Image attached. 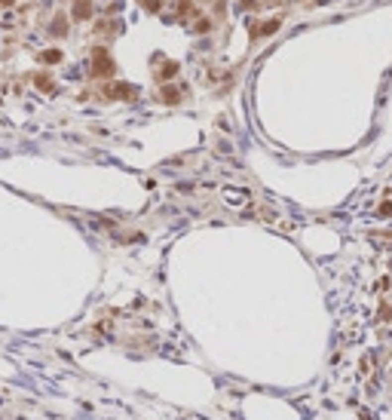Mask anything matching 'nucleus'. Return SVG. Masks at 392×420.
<instances>
[{
	"instance_id": "obj_5",
	"label": "nucleus",
	"mask_w": 392,
	"mask_h": 420,
	"mask_svg": "<svg viewBox=\"0 0 392 420\" xmlns=\"http://www.w3.org/2000/svg\"><path fill=\"white\" fill-rule=\"evenodd\" d=\"M49 34H52V37H65V34H67V19H62V15H59V19L52 22Z\"/></svg>"
},
{
	"instance_id": "obj_1",
	"label": "nucleus",
	"mask_w": 392,
	"mask_h": 420,
	"mask_svg": "<svg viewBox=\"0 0 392 420\" xmlns=\"http://www.w3.org/2000/svg\"><path fill=\"white\" fill-rule=\"evenodd\" d=\"M114 74V59H111V52L108 49H95L92 52V77H111Z\"/></svg>"
},
{
	"instance_id": "obj_3",
	"label": "nucleus",
	"mask_w": 392,
	"mask_h": 420,
	"mask_svg": "<svg viewBox=\"0 0 392 420\" xmlns=\"http://www.w3.org/2000/svg\"><path fill=\"white\" fill-rule=\"evenodd\" d=\"M74 19H80V22L92 19V3L89 0H74Z\"/></svg>"
},
{
	"instance_id": "obj_8",
	"label": "nucleus",
	"mask_w": 392,
	"mask_h": 420,
	"mask_svg": "<svg viewBox=\"0 0 392 420\" xmlns=\"http://www.w3.org/2000/svg\"><path fill=\"white\" fill-rule=\"evenodd\" d=\"M279 28V19H273V22H263L261 28H255V37H261V34H273Z\"/></svg>"
},
{
	"instance_id": "obj_9",
	"label": "nucleus",
	"mask_w": 392,
	"mask_h": 420,
	"mask_svg": "<svg viewBox=\"0 0 392 420\" xmlns=\"http://www.w3.org/2000/svg\"><path fill=\"white\" fill-rule=\"evenodd\" d=\"M175 74H178V65H175V62H169L163 71H159V80H169V77H175Z\"/></svg>"
},
{
	"instance_id": "obj_12",
	"label": "nucleus",
	"mask_w": 392,
	"mask_h": 420,
	"mask_svg": "<svg viewBox=\"0 0 392 420\" xmlns=\"http://www.w3.org/2000/svg\"><path fill=\"white\" fill-rule=\"evenodd\" d=\"M15 3V0H0V6H12Z\"/></svg>"
},
{
	"instance_id": "obj_2",
	"label": "nucleus",
	"mask_w": 392,
	"mask_h": 420,
	"mask_svg": "<svg viewBox=\"0 0 392 420\" xmlns=\"http://www.w3.org/2000/svg\"><path fill=\"white\" fill-rule=\"evenodd\" d=\"M104 95H108V98H135L138 92H135V86H129V83H111L108 89H104Z\"/></svg>"
},
{
	"instance_id": "obj_7",
	"label": "nucleus",
	"mask_w": 392,
	"mask_h": 420,
	"mask_svg": "<svg viewBox=\"0 0 392 420\" xmlns=\"http://www.w3.org/2000/svg\"><path fill=\"white\" fill-rule=\"evenodd\" d=\"M163 101H166V104H178V101H181V92H175L172 86H166V89H163Z\"/></svg>"
},
{
	"instance_id": "obj_10",
	"label": "nucleus",
	"mask_w": 392,
	"mask_h": 420,
	"mask_svg": "<svg viewBox=\"0 0 392 420\" xmlns=\"http://www.w3.org/2000/svg\"><path fill=\"white\" fill-rule=\"evenodd\" d=\"M178 9H181V15L190 12V0H181V3H178Z\"/></svg>"
},
{
	"instance_id": "obj_6",
	"label": "nucleus",
	"mask_w": 392,
	"mask_h": 420,
	"mask_svg": "<svg viewBox=\"0 0 392 420\" xmlns=\"http://www.w3.org/2000/svg\"><path fill=\"white\" fill-rule=\"evenodd\" d=\"M40 62H43V65H56V62H62V49H46V52H40Z\"/></svg>"
},
{
	"instance_id": "obj_11",
	"label": "nucleus",
	"mask_w": 392,
	"mask_h": 420,
	"mask_svg": "<svg viewBox=\"0 0 392 420\" xmlns=\"http://www.w3.org/2000/svg\"><path fill=\"white\" fill-rule=\"evenodd\" d=\"M380 215H392V203H383L380 206Z\"/></svg>"
},
{
	"instance_id": "obj_4",
	"label": "nucleus",
	"mask_w": 392,
	"mask_h": 420,
	"mask_svg": "<svg viewBox=\"0 0 392 420\" xmlns=\"http://www.w3.org/2000/svg\"><path fill=\"white\" fill-rule=\"evenodd\" d=\"M34 86L43 89V92H56V83H52L49 74H37V77H34Z\"/></svg>"
}]
</instances>
